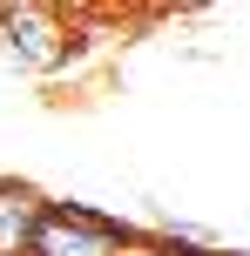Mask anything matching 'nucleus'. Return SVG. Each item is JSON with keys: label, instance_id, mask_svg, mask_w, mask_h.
I'll return each instance as SVG.
<instances>
[{"label": "nucleus", "instance_id": "obj_1", "mask_svg": "<svg viewBox=\"0 0 250 256\" xmlns=\"http://www.w3.org/2000/svg\"><path fill=\"white\" fill-rule=\"evenodd\" d=\"M135 243H142L135 222L102 216V209H88V202H54L48 196V216H41L27 256H129Z\"/></svg>", "mask_w": 250, "mask_h": 256}, {"label": "nucleus", "instance_id": "obj_2", "mask_svg": "<svg viewBox=\"0 0 250 256\" xmlns=\"http://www.w3.org/2000/svg\"><path fill=\"white\" fill-rule=\"evenodd\" d=\"M0 48H7L14 68H27V74H54V68H68L75 27H68V14L48 7V0H0Z\"/></svg>", "mask_w": 250, "mask_h": 256}, {"label": "nucleus", "instance_id": "obj_3", "mask_svg": "<svg viewBox=\"0 0 250 256\" xmlns=\"http://www.w3.org/2000/svg\"><path fill=\"white\" fill-rule=\"evenodd\" d=\"M41 216H48V196H41L34 182L0 176V256H27V250H34Z\"/></svg>", "mask_w": 250, "mask_h": 256}, {"label": "nucleus", "instance_id": "obj_4", "mask_svg": "<svg viewBox=\"0 0 250 256\" xmlns=\"http://www.w3.org/2000/svg\"><path fill=\"white\" fill-rule=\"evenodd\" d=\"M230 256H250V250H230Z\"/></svg>", "mask_w": 250, "mask_h": 256}]
</instances>
